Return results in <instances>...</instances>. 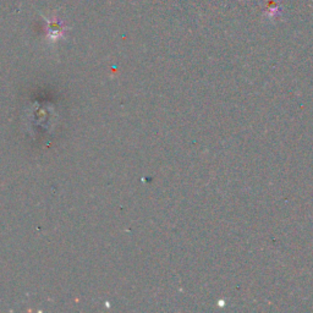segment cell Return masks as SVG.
<instances>
[{"label": "cell", "instance_id": "cell-1", "mask_svg": "<svg viewBox=\"0 0 313 313\" xmlns=\"http://www.w3.org/2000/svg\"><path fill=\"white\" fill-rule=\"evenodd\" d=\"M49 33L53 38H56L58 36H61L63 31H61L60 25L58 24H49Z\"/></svg>", "mask_w": 313, "mask_h": 313}]
</instances>
